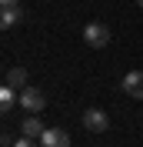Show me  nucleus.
Wrapping results in <instances>:
<instances>
[{
  "instance_id": "nucleus-1",
  "label": "nucleus",
  "mask_w": 143,
  "mask_h": 147,
  "mask_svg": "<svg viewBox=\"0 0 143 147\" xmlns=\"http://www.w3.org/2000/svg\"><path fill=\"white\" fill-rule=\"evenodd\" d=\"M83 40H87L90 47H97V50H100V47L110 44V27L93 20V24H87V27H83Z\"/></svg>"
},
{
  "instance_id": "nucleus-2",
  "label": "nucleus",
  "mask_w": 143,
  "mask_h": 147,
  "mask_svg": "<svg viewBox=\"0 0 143 147\" xmlns=\"http://www.w3.org/2000/svg\"><path fill=\"white\" fill-rule=\"evenodd\" d=\"M20 107L27 110V114H40V110L47 107L43 90H37V87H23V90H20Z\"/></svg>"
},
{
  "instance_id": "nucleus-3",
  "label": "nucleus",
  "mask_w": 143,
  "mask_h": 147,
  "mask_svg": "<svg viewBox=\"0 0 143 147\" xmlns=\"http://www.w3.org/2000/svg\"><path fill=\"white\" fill-rule=\"evenodd\" d=\"M83 127H87L90 134H103V130L110 127V117L100 107H90V110H83Z\"/></svg>"
},
{
  "instance_id": "nucleus-4",
  "label": "nucleus",
  "mask_w": 143,
  "mask_h": 147,
  "mask_svg": "<svg viewBox=\"0 0 143 147\" xmlns=\"http://www.w3.org/2000/svg\"><path fill=\"white\" fill-rule=\"evenodd\" d=\"M40 147H70V134L63 127H47L40 137Z\"/></svg>"
},
{
  "instance_id": "nucleus-5",
  "label": "nucleus",
  "mask_w": 143,
  "mask_h": 147,
  "mask_svg": "<svg viewBox=\"0 0 143 147\" xmlns=\"http://www.w3.org/2000/svg\"><path fill=\"white\" fill-rule=\"evenodd\" d=\"M123 90L130 94V97H136V100H143V70H126Z\"/></svg>"
},
{
  "instance_id": "nucleus-6",
  "label": "nucleus",
  "mask_w": 143,
  "mask_h": 147,
  "mask_svg": "<svg viewBox=\"0 0 143 147\" xmlns=\"http://www.w3.org/2000/svg\"><path fill=\"white\" fill-rule=\"evenodd\" d=\"M17 104H20V90H13V87H7V84H3V87H0V110H3V114H10Z\"/></svg>"
},
{
  "instance_id": "nucleus-7",
  "label": "nucleus",
  "mask_w": 143,
  "mask_h": 147,
  "mask_svg": "<svg viewBox=\"0 0 143 147\" xmlns=\"http://www.w3.org/2000/svg\"><path fill=\"white\" fill-rule=\"evenodd\" d=\"M3 84L13 87V90H23V87H27V70H23V67H10L7 77H3Z\"/></svg>"
},
{
  "instance_id": "nucleus-8",
  "label": "nucleus",
  "mask_w": 143,
  "mask_h": 147,
  "mask_svg": "<svg viewBox=\"0 0 143 147\" xmlns=\"http://www.w3.org/2000/svg\"><path fill=\"white\" fill-rule=\"evenodd\" d=\"M20 17H23L20 3H13V7H3V10H0V27H3V30H10V27H13Z\"/></svg>"
},
{
  "instance_id": "nucleus-9",
  "label": "nucleus",
  "mask_w": 143,
  "mask_h": 147,
  "mask_svg": "<svg viewBox=\"0 0 143 147\" xmlns=\"http://www.w3.org/2000/svg\"><path fill=\"white\" fill-rule=\"evenodd\" d=\"M20 130H23V134H27V137H37V140H40V137H43V124H40V117H37V114H30V117L27 120H23V127H20Z\"/></svg>"
},
{
  "instance_id": "nucleus-10",
  "label": "nucleus",
  "mask_w": 143,
  "mask_h": 147,
  "mask_svg": "<svg viewBox=\"0 0 143 147\" xmlns=\"http://www.w3.org/2000/svg\"><path fill=\"white\" fill-rule=\"evenodd\" d=\"M13 147H40L37 137H27V134H20V140H13Z\"/></svg>"
},
{
  "instance_id": "nucleus-11",
  "label": "nucleus",
  "mask_w": 143,
  "mask_h": 147,
  "mask_svg": "<svg viewBox=\"0 0 143 147\" xmlns=\"http://www.w3.org/2000/svg\"><path fill=\"white\" fill-rule=\"evenodd\" d=\"M13 3H20V0H0V7H13Z\"/></svg>"
},
{
  "instance_id": "nucleus-12",
  "label": "nucleus",
  "mask_w": 143,
  "mask_h": 147,
  "mask_svg": "<svg viewBox=\"0 0 143 147\" xmlns=\"http://www.w3.org/2000/svg\"><path fill=\"white\" fill-rule=\"evenodd\" d=\"M136 3H140V7H143V0H136Z\"/></svg>"
}]
</instances>
